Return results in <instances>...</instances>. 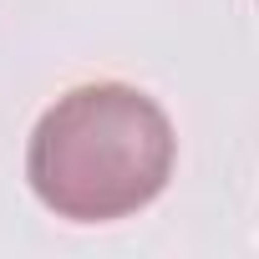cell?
I'll return each mask as SVG.
<instances>
[{"label": "cell", "instance_id": "1", "mask_svg": "<svg viewBox=\"0 0 259 259\" xmlns=\"http://www.w3.org/2000/svg\"><path fill=\"white\" fill-rule=\"evenodd\" d=\"M168 112L127 81H87L56 97L26 148L31 193L71 224H112L148 208L173 178Z\"/></svg>", "mask_w": 259, "mask_h": 259}]
</instances>
